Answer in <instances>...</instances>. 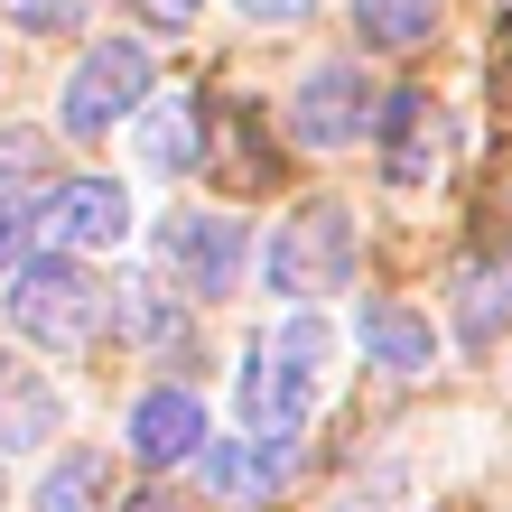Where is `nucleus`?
Masks as SVG:
<instances>
[{
	"label": "nucleus",
	"instance_id": "obj_19",
	"mask_svg": "<svg viewBox=\"0 0 512 512\" xmlns=\"http://www.w3.org/2000/svg\"><path fill=\"white\" fill-rule=\"evenodd\" d=\"M131 336L140 345H177V317L159 308V289H131Z\"/></svg>",
	"mask_w": 512,
	"mask_h": 512
},
{
	"label": "nucleus",
	"instance_id": "obj_7",
	"mask_svg": "<svg viewBox=\"0 0 512 512\" xmlns=\"http://www.w3.org/2000/svg\"><path fill=\"white\" fill-rule=\"evenodd\" d=\"M289 447L298 438H205L196 447V485H205V503H224V512H252V503H270L289 485Z\"/></svg>",
	"mask_w": 512,
	"mask_h": 512
},
{
	"label": "nucleus",
	"instance_id": "obj_10",
	"mask_svg": "<svg viewBox=\"0 0 512 512\" xmlns=\"http://www.w3.org/2000/svg\"><path fill=\"white\" fill-rule=\"evenodd\" d=\"M438 159H447V112L429 94H391L382 103V177L391 187H429Z\"/></svg>",
	"mask_w": 512,
	"mask_h": 512
},
{
	"label": "nucleus",
	"instance_id": "obj_26",
	"mask_svg": "<svg viewBox=\"0 0 512 512\" xmlns=\"http://www.w3.org/2000/svg\"><path fill=\"white\" fill-rule=\"evenodd\" d=\"M503 10H512V0H503Z\"/></svg>",
	"mask_w": 512,
	"mask_h": 512
},
{
	"label": "nucleus",
	"instance_id": "obj_13",
	"mask_svg": "<svg viewBox=\"0 0 512 512\" xmlns=\"http://www.w3.org/2000/svg\"><path fill=\"white\" fill-rule=\"evenodd\" d=\"M47 429H56V391L28 373L19 354H0V457H10V447H38Z\"/></svg>",
	"mask_w": 512,
	"mask_h": 512
},
{
	"label": "nucleus",
	"instance_id": "obj_14",
	"mask_svg": "<svg viewBox=\"0 0 512 512\" xmlns=\"http://www.w3.org/2000/svg\"><path fill=\"white\" fill-rule=\"evenodd\" d=\"M503 317H512V261L466 270V280H457V336H466V345H494Z\"/></svg>",
	"mask_w": 512,
	"mask_h": 512
},
{
	"label": "nucleus",
	"instance_id": "obj_17",
	"mask_svg": "<svg viewBox=\"0 0 512 512\" xmlns=\"http://www.w3.org/2000/svg\"><path fill=\"white\" fill-rule=\"evenodd\" d=\"M28 243H38V196H19V187H0V270H19Z\"/></svg>",
	"mask_w": 512,
	"mask_h": 512
},
{
	"label": "nucleus",
	"instance_id": "obj_6",
	"mask_svg": "<svg viewBox=\"0 0 512 512\" xmlns=\"http://www.w3.org/2000/svg\"><path fill=\"white\" fill-rule=\"evenodd\" d=\"M289 131H298V149H354L373 131V75L345 66V56L308 66L298 75V103H289Z\"/></svg>",
	"mask_w": 512,
	"mask_h": 512
},
{
	"label": "nucleus",
	"instance_id": "obj_18",
	"mask_svg": "<svg viewBox=\"0 0 512 512\" xmlns=\"http://www.w3.org/2000/svg\"><path fill=\"white\" fill-rule=\"evenodd\" d=\"M0 10H10L19 28H38V38H56V28H75L94 0H0Z\"/></svg>",
	"mask_w": 512,
	"mask_h": 512
},
{
	"label": "nucleus",
	"instance_id": "obj_21",
	"mask_svg": "<svg viewBox=\"0 0 512 512\" xmlns=\"http://www.w3.org/2000/svg\"><path fill=\"white\" fill-rule=\"evenodd\" d=\"M131 10H140L149 28H187V19L205 10V0H131Z\"/></svg>",
	"mask_w": 512,
	"mask_h": 512
},
{
	"label": "nucleus",
	"instance_id": "obj_9",
	"mask_svg": "<svg viewBox=\"0 0 512 512\" xmlns=\"http://www.w3.org/2000/svg\"><path fill=\"white\" fill-rule=\"evenodd\" d=\"M205 438H215V429H205V401H196L187 382H159V391H140V401H131V457L149 475H159V466H187Z\"/></svg>",
	"mask_w": 512,
	"mask_h": 512
},
{
	"label": "nucleus",
	"instance_id": "obj_16",
	"mask_svg": "<svg viewBox=\"0 0 512 512\" xmlns=\"http://www.w3.org/2000/svg\"><path fill=\"white\" fill-rule=\"evenodd\" d=\"M38 512H103V494H94V457H56V466L38 475Z\"/></svg>",
	"mask_w": 512,
	"mask_h": 512
},
{
	"label": "nucleus",
	"instance_id": "obj_4",
	"mask_svg": "<svg viewBox=\"0 0 512 512\" xmlns=\"http://www.w3.org/2000/svg\"><path fill=\"white\" fill-rule=\"evenodd\" d=\"M149 47L140 38H94L75 56V75H66V94H56V122H66L75 140H103V131H122L131 112L149 103Z\"/></svg>",
	"mask_w": 512,
	"mask_h": 512
},
{
	"label": "nucleus",
	"instance_id": "obj_12",
	"mask_svg": "<svg viewBox=\"0 0 512 512\" xmlns=\"http://www.w3.org/2000/svg\"><path fill=\"white\" fill-rule=\"evenodd\" d=\"M131 149H140V168L149 177H187L205 149H196V103L187 94H149L131 112Z\"/></svg>",
	"mask_w": 512,
	"mask_h": 512
},
{
	"label": "nucleus",
	"instance_id": "obj_23",
	"mask_svg": "<svg viewBox=\"0 0 512 512\" xmlns=\"http://www.w3.org/2000/svg\"><path fill=\"white\" fill-rule=\"evenodd\" d=\"M131 512H187V503H177V494H159V485H149V494H140Z\"/></svg>",
	"mask_w": 512,
	"mask_h": 512
},
{
	"label": "nucleus",
	"instance_id": "obj_11",
	"mask_svg": "<svg viewBox=\"0 0 512 512\" xmlns=\"http://www.w3.org/2000/svg\"><path fill=\"white\" fill-rule=\"evenodd\" d=\"M354 345L373 354V373H429L438 364V326L401 308V298H364L354 308Z\"/></svg>",
	"mask_w": 512,
	"mask_h": 512
},
{
	"label": "nucleus",
	"instance_id": "obj_15",
	"mask_svg": "<svg viewBox=\"0 0 512 512\" xmlns=\"http://www.w3.org/2000/svg\"><path fill=\"white\" fill-rule=\"evenodd\" d=\"M354 28L373 47H419L438 28V0H354Z\"/></svg>",
	"mask_w": 512,
	"mask_h": 512
},
{
	"label": "nucleus",
	"instance_id": "obj_8",
	"mask_svg": "<svg viewBox=\"0 0 512 512\" xmlns=\"http://www.w3.org/2000/svg\"><path fill=\"white\" fill-rule=\"evenodd\" d=\"M38 233H56L66 252H112L131 233V196L112 177H66L47 205H38Z\"/></svg>",
	"mask_w": 512,
	"mask_h": 512
},
{
	"label": "nucleus",
	"instance_id": "obj_20",
	"mask_svg": "<svg viewBox=\"0 0 512 512\" xmlns=\"http://www.w3.org/2000/svg\"><path fill=\"white\" fill-rule=\"evenodd\" d=\"M233 10H243L252 28H289V19H308L317 0H233Z\"/></svg>",
	"mask_w": 512,
	"mask_h": 512
},
{
	"label": "nucleus",
	"instance_id": "obj_22",
	"mask_svg": "<svg viewBox=\"0 0 512 512\" xmlns=\"http://www.w3.org/2000/svg\"><path fill=\"white\" fill-rule=\"evenodd\" d=\"M28 159H38V131H10V140H0V168H28Z\"/></svg>",
	"mask_w": 512,
	"mask_h": 512
},
{
	"label": "nucleus",
	"instance_id": "obj_25",
	"mask_svg": "<svg viewBox=\"0 0 512 512\" xmlns=\"http://www.w3.org/2000/svg\"><path fill=\"white\" fill-rule=\"evenodd\" d=\"M0 494H10V466H0Z\"/></svg>",
	"mask_w": 512,
	"mask_h": 512
},
{
	"label": "nucleus",
	"instance_id": "obj_3",
	"mask_svg": "<svg viewBox=\"0 0 512 512\" xmlns=\"http://www.w3.org/2000/svg\"><path fill=\"white\" fill-rule=\"evenodd\" d=\"M261 280H270V298H289V308H308V298H336V289L354 280V215H345L336 196L298 205V215L270 233Z\"/></svg>",
	"mask_w": 512,
	"mask_h": 512
},
{
	"label": "nucleus",
	"instance_id": "obj_1",
	"mask_svg": "<svg viewBox=\"0 0 512 512\" xmlns=\"http://www.w3.org/2000/svg\"><path fill=\"white\" fill-rule=\"evenodd\" d=\"M336 382V326L317 308H289L270 336L243 345V373H233V419L243 438H298Z\"/></svg>",
	"mask_w": 512,
	"mask_h": 512
},
{
	"label": "nucleus",
	"instance_id": "obj_5",
	"mask_svg": "<svg viewBox=\"0 0 512 512\" xmlns=\"http://www.w3.org/2000/svg\"><path fill=\"white\" fill-rule=\"evenodd\" d=\"M243 261H252V224L243 215H168L159 224V270L187 298H224L233 280H243Z\"/></svg>",
	"mask_w": 512,
	"mask_h": 512
},
{
	"label": "nucleus",
	"instance_id": "obj_24",
	"mask_svg": "<svg viewBox=\"0 0 512 512\" xmlns=\"http://www.w3.org/2000/svg\"><path fill=\"white\" fill-rule=\"evenodd\" d=\"M336 512H401V503H373V494H354V503H336Z\"/></svg>",
	"mask_w": 512,
	"mask_h": 512
},
{
	"label": "nucleus",
	"instance_id": "obj_2",
	"mask_svg": "<svg viewBox=\"0 0 512 512\" xmlns=\"http://www.w3.org/2000/svg\"><path fill=\"white\" fill-rule=\"evenodd\" d=\"M0 317H10V336H28V345L75 354V345L103 326V289H94V270H84L75 252H47V261H19V270H10Z\"/></svg>",
	"mask_w": 512,
	"mask_h": 512
}]
</instances>
